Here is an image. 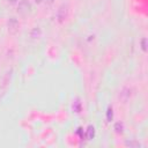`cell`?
Returning a JSON list of instances; mask_svg holds the SVG:
<instances>
[{
	"instance_id": "6da1fadb",
	"label": "cell",
	"mask_w": 148,
	"mask_h": 148,
	"mask_svg": "<svg viewBox=\"0 0 148 148\" xmlns=\"http://www.w3.org/2000/svg\"><path fill=\"white\" fill-rule=\"evenodd\" d=\"M68 13H69L68 5L62 3L61 6H59V8L57 9V20H58V22H60V23L65 22L66 18L68 17Z\"/></svg>"
},
{
	"instance_id": "7a4b0ae2",
	"label": "cell",
	"mask_w": 148,
	"mask_h": 148,
	"mask_svg": "<svg viewBox=\"0 0 148 148\" xmlns=\"http://www.w3.org/2000/svg\"><path fill=\"white\" fill-rule=\"evenodd\" d=\"M31 10V3L28 0H21L17 5V12L22 15H25L28 13H30Z\"/></svg>"
},
{
	"instance_id": "3957f363",
	"label": "cell",
	"mask_w": 148,
	"mask_h": 148,
	"mask_svg": "<svg viewBox=\"0 0 148 148\" xmlns=\"http://www.w3.org/2000/svg\"><path fill=\"white\" fill-rule=\"evenodd\" d=\"M7 27H8V32L14 35L18 31V27H20V23L17 21L16 17H10L8 20V23H7Z\"/></svg>"
},
{
	"instance_id": "277c9868",
	"label": "cell",
	"mask_w": 148,
	"mask_h": 148,
	"mask_svg": "<svg viewBox=\"0 0 148 148\" xmlns=\"http://www.w3.org/2000/svg\"><path fill=\"white\" fill-rule=\"evenodd\" d=\"M131 97V89H128V88H124L123 90H121V92L119 94V98L125 103V102H127V99Z\"/></svg>"
},
{
	"instance_id": "5b68a950",
	"label": "cell",
	"mask_w": 148,
	"mask_h": 148,
	"mask_svg": "<svg viewBox=\"0 0 148 148\" xmlns=\"http://www.w3.org/2000/svg\"><path fill=\"white\" fill-rule=\"evenodd\" d=\"M86 138L87 140H92L95 138V127L92 125H89L86 130Z\"/></svg>"
},
{
	"instance_id": "8992f818",
	"label": "cell",
	"mask_w": 148,
	"mask_h": 148,
	"mask_svg": "<svg viewBox=\"0 0 148 148\" xmlns=\"http://www.w3.org/2000/svg\"><path fill=\"white\" fill-rule=\"evenodd\" d=\"M40 36H42V31H40V29H39L38 27L34 28V29L31 30V32H30V37H31L32 39H38Z\"/></svg>"
},
{
	"instance_id": "52a82bcc",
	"label": "cell",
	"mask_w": 148,
	"mask_h": 148,
	"mask_svg": "<svg viewBox=\"0 0 148 148\" xmlns=\"http://www.w3.org/2000/svg\"><path fill=\"white\" fill-rule=\"evenodd\" d=\"M113 130H114L116 133L121 134V133L124 132V124H123L121 121H117V123L113 125Z\"/></svg>"
},
{
	"instance_id": "ba28073f",
	"label": "cell",
	"mask_w": 148,
	"mask_h": 148,
	"mask_svg": "<svg viewBox=\"0 0 148 148\" xmlns=\"http://www.w3.org/2000/svg\"><path fill=\"white\" fill-rule=\"evenodd\" d=\"M73 111H75V112H80L81 111V102H80L79 98L73 101Z\"/></svg>"
},
{
	"instance_id": "9c48e42d",
	"label": "cell",
	"mask_w": 148,
	"mask_h": 148,
	"mask_svg": "<svg viewBox=\"0 0 148 148\" xmlns=\"http://www.w3.org/2000/svg\"><path fill=\"white\" fill-rule=\"evenodd\" d=\"M112 119H113V109H112V106H109L106 110V121L111 123Z\"/></svg>"
},
{
	"instance_id": "30bf717a",
	"label": "cell",
	"mask_w": 148,
	"mask_h": 148,
	"mask_svg": "<svg viewBox=\"0 0 148 148\" xmlns=\"http://www.w3.org/2000/svg\"><path fill=\"white\" fill-rule=\"evenodd\" d=\"M141 49L146 52L147 51V38H142L141 39Z\"/></svg>"
},
{
	"instance_id": "8fae6325",
	"label": "cell",
	"mask_w": 148,
	"mask_h": 148,
	"mask_svg": "<svg viewBox=\"0 0 148 148\" xmlns=\"http://www.w3.org/2000/svg\"><path fill=\"white\" fill-rule=\"evenodd\" d=\"M127 146H135V147H140L141 145L139 142H135V141H131V142H126Z\"/></svg>"
},
{
	"instance_id": "7c38bea8",
	"label": "cell",
	"mask_w": 148,
	"mask_h": 148,
	"mask_svg": "<svg viewBox=\"0 0 148 148\" xmlns=\"http://www.w3.org/2000/svg\"><path fill=\"white\" fill-rule=\"evenodd\" d=\"M77 134H79L81 138H83V133H82V128H81V127L77 128Z\"/></svg>"
},
{
	"instance_id": "4fadbf2b",
	"label": "cell",
	"mask_w": 148,
	"mask_h": 148,
	"mask_svg": "<svg viewBox=\"0 0 148 148\" xmlns=\"http://www.w3.org/2000/svg\"><path fill=\"white\" fill-rule=\"evenodd\" d=\"M43 1H44V0H35V2H36V3H42Z\"/></svg>"
}]
</instances>
